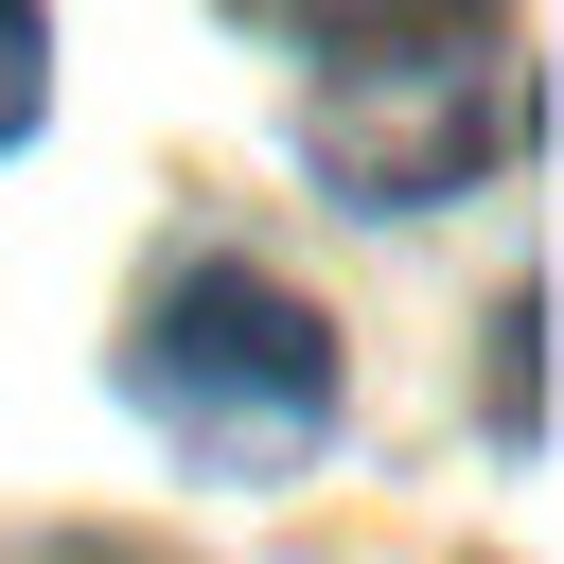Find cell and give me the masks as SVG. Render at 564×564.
Instances as JSON below:
<instances>
[{
  "label": "cell",
  "mask_w": 564,
  "mask_h": 564,
  "mask_svg": "<svg viewBox=\"0 0 564 564\" xmlns=\"http://www.w3.org/2000/svg\"><path fill=\"white\" fill-rule=\"evenodd\" d=\"M123 388H141V423H159L176 458H212V476H300V458L335 441V317H317L300 282H264V264L194 247V264H159V300H141Z\"/></svg>",
  "instance_id": "1"
},
{
  "label": "cell",
  "mask_w": 564,
  "mask_h": 564,
  "mask_svg": "<svg viewBox=\"0 0 564 564\" xmlns=\"http://www.w3.org/2000/svg\"><path fill=\"white\" fill-rule=\"evenodd\" d=\"M494 141H511V70H494L476 35H458V53H388V70H335V88H317V176H335V194H370V212L458 194Z\"/></svg>",
  "instance_id": "2"
},
{
  "label": "cell",
  "mask_w": 564,
  "mask_h": 564,
  "mask_svg": "<svg viewBox=\"0 0 564 564\" xmlns=\"http://www.w3.org/2000/svg\"><path fill=\"white\" fill-rule=\"evenodd\" d=\"M247 35H282V53H335V70H388V53H458L494 0H229Z\"/></svg>",
  "instance_id": "3"
},
{
  "label": "cell",
  "mask_w": 564,
  "mask_h": 564,
  "mask_svg": "<svg viewBox=\"0 0 564 564\" xmlns=\"http://www.w3.org/2000/svg\"><path fill=\"white\" fill-rule=\"evenodd\" d=\"M35 88H53V35H35V0H0V141L35 123Z\"/></svg>",
  "instance_id": "4"
}]
</instances>
